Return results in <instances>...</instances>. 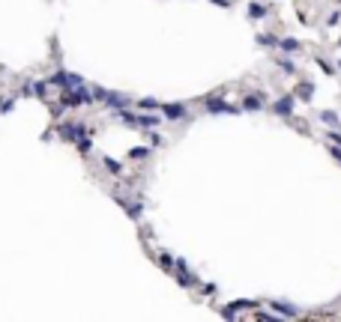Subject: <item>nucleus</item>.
<instances>
[{
  "mask_svg": "<svg viewBox=\"0 0 341 322\" xmlns=\"http://www.w3.org/2000/svg\"><path fill=\"white\" fill-rule=\"evenodd\" d=\"M174 275H177V281H180V287H195V275L189 272V265H186V259H174Z\"/></svg>",
  "mask_w": 341,
  "mask_h": 322,
  "instance_id": "obj_1",
  "label": "nucleus"
},
{
  "mask_svg": "<svg viewBox=\"0 0 341 322\" xmlns=\"http://www.w3.org/2000/svg\"><path fill=\"white\" fill-rule=\"evenodd\" d=\"M204 104H206V111H209V114H239V108L228 104V101H222L219 96H209Z\"/></svg>",
  "mask_w": 341,
  "mask_h": 322,
  "instance_id": "obj_2",
  "label": "nucleus"
},
{
  "mask_svg": "<svg viewBox=\"0 0 341 322\" xmlns=\"http://www.w3.org/2000/svg\"><path fill=\"white\" fill-rule=\"evenodd\" d=\"M57 134H60L63 140H78V137L87 134V129H81V126H75V123H63V126L57 129Z\"/></svg>",
  "mask_w": 341,
  "mask_h": 322,
  "instance_id": "obj_3",
  "label": "nucleus"
},
{
  "mask_svg": "<svg viewBox=\"0 0 341 322\" xmlns=\"http://www.w3.org/2000/svg\"><path fill=\"white\" fill-rule=\"evenodd\" d=\"M102 101H105V104H111V108H117V111H123V108H129V104H132V98H129V96H120V93H108V90H105Z\"/></svg>",
  "mask_w": 341,
  "mask_h": 322,
  "instance_id": "obj_4",
  "label": "nucleus"
},
{
  "mask_svg": "<svg viewBox=\"0 0 341 322\" xmlns=\"http://www.w3.org/2000/svg\"><path fill=\"white\" fill-rule=\"evenodd\" d=\"M273 111L278 114V117H290V114H293V96H281L273 104Z\"/></svg>",
  "mask_w": 341,
  "mask_h": 322,
  "instance_id": "obj_5",
  "label": "nucleus"
},
{
  "mask_svg": "<svg viewBox=\"0 0 341 322\" xmlns=\"http://www.w3.org/2000/svg\"><path fill=\"white\" fill-rule=\"evenodd\" d=\"M273 310L281 316H300V307H293L290 301H273Z\"/></svg>",
  "mask_w": 341,
  "mask_h": 322,
  "instance_id": "obj_6",
  "label": "nucleus"
},
{
  "mask_svg": "<svg viewBox=\"0 0 341 322\" xmlns=\"http://www.w3.org/2000/svg\"><path fill=\"white\" fill-rule=\"evenodd\" d=\"M159 111H165L168 120H183L186 117V104H162Z\"/></svg>",
  "mask_w": 341,
  "mask_h": 322,
  "instance_id": "obj_7",
  "label": "nucleus"
},
{
  "mask_svg": "<svg viewBox=\"0 0 341 322\" xmlns=\"http://www.w3.org/2000/svg\"><path fill=\"white\" fill-rule=\"evenodd\" d=\"M242 307H254V301H234V304H228V307H222V316H237V310H242Z\"/></svg>",
  "mask_w": 341,
  "mask_h": 322,
  "instance_id": "obj_8",
  "label": "nucleus"
},
{
  "mask_svg": "<svg viewBox=\"0 0 341 322\" xmlns=\"http://www.w3.org/2000/svg\"><path fill=\"white\" fill-rule=\"evenodd\" d=\"M261 104H264L261 96H245L242 98V108H245V111H261Z\"/></svg>",
  "mask_w": 341,
  "mask_h": 322,
  "instance_id": "obj_9",
  "label": "nucleus"
},
{
  "mask_svg": "<svg viewBox=\"0 0 341 322\" xmlns=\"http://www.w3.org/2000/svg\"><path fill=\"white\" fill-rule=\"evenodd\" d=\"M278 48L287 51V54H293V51H300V42L296 39H278Z\"/></svg>",
  "mask_w": 341,
  "mask_h": 322,
  "instance_id": "obj_10",
  "label": "nucleus"
},
{
  "mask_svg": "<svg viewBox=\"0 0 341 322\" xmlns=\"http://www.w3.org/2000/svg\"><path fill=\"white\" fill-rule=\"evenodd\" d=\"M138 126H144V129H153V126H159V117H153V114H144V117H138Z\"/></svg>",
  "mask_w": 341,
  "mask_h": 322,
  "instance_id": "obj_11",
  "label": "nucleus"
},
{
  "mask_svg": "<svg viewBox=\"0 0 341 322\" xmlns=\"http://www.w3.org/2000/svg\"><path fill=\"white\" fill-rule=\"evenodd\" d=\"M123 209L129 218H141V203H123Z\"/></svg>",
  "mask_w": 341,
  "mask_h": 322,
  "instance_id": "obj_12",
  "label": "nucleus"
},
{
  "mask_svg": "<svg viewBox=\"0 0 341 322\" xmlns=\"http://www.w3.org/2000/svg\"><path fill=\"white\" fill-rule=\"evenodd\" d=\"M248 15H251V18H264V15H267V6H261V3H251V6H248Z\"/></svg>",
  "mask_w": 341,
  "mask_h": 322,
  "instance_id": "obj_13",
  "label": "nucleus"
},
{
  "mask_svg": "<svg viewBox=\"0 0 341 322\" xmlns=\"http://www.w3.org/2000/svg\"><path fill=\"white\" fill-rule=\"evenodd\" d=\"M311 90H314V87H311L308 81H303V84H300V98H303V101H311Z\"/></svg>",
  "mask_w": 341,
  "mask_h": 322,
  "instance_id": "obj_14",
  "label": "nucleus"
},
{
  "mask_svg": "<svg viewBox=\"0 0 341 322\" xmlns=\"http://www.w3.org/2000/svg\"><path fill=\"white\" fill-rule=\"evenodd\" d=\"M147 155H150V149H144V146H135V149H129V158H135V161L147 158Z\"/></svg>",
  "mask_w": 341,
  "mask_h": 322,
  "instance_id": "obj_15",
  "label": "nucleus"
},
{
  "mask_svg": "<svg viewBox=\"0 0 341 322\" xmlns=\"http://www.w3.org/2000/svg\"><path fill=\"white\" fill-rule=\"evenodd\" d=\"M138 104H141V108H147V111H153V108H162V101H156V98H141Z\"/></svg>",
  "mask_w": 341,
  "mask_h": 322,
  "instance_id": "obj_16",
  "label": "nucleus"
},
{
  "mask_svg": "<svg viewBox=\"0 0 341 322\" xmlns=\"http://www.w3.org/2000/svg\"><path fill=\"white\" fill-rule=\"evenodd\" d=\"M320 120H323V123H329V126H338V117H335L332 111H323V114H320Z\"/></svg>",
  "mask_w": 341,
  "mask_h": 322,
  "instance_id": "obj_17",
  "label": "nucleus"
},
{
  "mask_svg": "<svg viewBox=\"0 0 341 322\" xmlns=\"http://www.w3.org/2000/svg\"><path fill=\"white\" fill-rule=\"evenodd\" d=\"M258 42H261V45H278V39L270 36V33H261V36H258Z\"/></svg>",
  "mask_w": 341,
  "mask_h": 322,
  "instance_id": "obj_18",
  "label": "nucleus"
},
{
  "mask_svg": "<svg viewBox=\"0 0 341 322\" xmlns=\"http://www.w3.org/2000/svg\"><path fill=\"white\" fill-rule=\"evenodd\" d=\"M12 108H15V98H3V101H0V111H3V114H9Z\"/></svg>",
  "mask_w": 341,
  "mask_h": 322,
  "instance_id": "obj_19",
  "label": "nucleus"
},
{
  "mask_svg": "<svg viewBox=\"0 0 341 322\" xmlns=\"http://www.w3.org/2000/svg\"><path fill=\"white\" fill-rule=\"evenodd\" d=\"M105 167H108L111 173H120V161H114V158H105Z\"/></svg>",
  "mask_w": 341,
  "mask_h": 322,
  "instance_id": "obj_20",
  "label": "nucleus"
},
{
  "mask_svg": "<svg viewBox=\"0 0 341 322\" xmlns=\"http://www.w3.org/2000/svg\"><path fill=\"white\" fill-rule=\"evenodd\" d=\"M159 262H162V269H174V259H170L168 254H162V257H159Z\"/></svg>",
  "mask_w": 341,
  "mask_h": 322,
  "instance_id": "obj_21",
  "label": "nucleus"
},
{
  "mask_svg": "<svg viewBox=\"0 0 341 322\" xmlns=\"http://www.w3.org/2000/svg\"><path fill=\"white\" fill-rule=\"evenodd\" d=\"M281 72H287V75H293V63H290V60H281Z\"/></svg>",
  "mask_w": 341,
  "mask_h": 322,
  "instance_id": "obj_22",
  "label": "nucleus"
},
{
  "mask_svg": "<svg viewBox=\"0 0 341 322\" xmlns=\"http://www.w3.org/2000/svg\"><path fill=\"white\" fill-rule=\"evenodd\" d=\"M326 137H329V140H332V143H335V146H341V134H338V131H329V134H326Z\"/></svg>",
  "mask_w": 341,
  "mask_h": 322,
  "instance_id": "obj_23",
  "label": "nucleus"
},
{
  "mask_svg": "<svg viewBox=\"0 0 341 322\" xmlns=\"http://www.w3.org/2000/svg\"><path fill=\"white\" fill-rule=\"evenodd\" d=\"M212 3H216V6H225V9L231 6V0H212Z\"/></svg>",
  "mask_w": 341,
  "mask_h": 322,
  "instance_id": "obj_24",
  "label": "nucleus"
},
{
  "mask_svg": "<svg viewBox=\"0 0 341 322\" xmlns=\"http://www.w3.org/2000/svg\"><path fill=\"white\" fill-rule=\"evenodd\" d=\"M332 155H335V158L341 161V146H332Z\"/></svg>",
  "mask_w": 341,
  "mask_h": 322,
  "instance_id": "obj_25",
  "label": "nucleus"
},
{
  "mask_svg": "<svg viewBox=\"0 0 341 322\" xmlns=\"http://www.w3.org/2000/svg\"><path fill=\"white\" fill-rule=\"evenodd\" d=\"M338 66H341V63H338Z\"/></svg>",
  "mask_w": 341,
  "mask_h": 322,
  "instance_id": "obj_26",
  "label": "nucleus"
}]
</instances>
